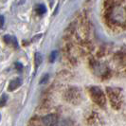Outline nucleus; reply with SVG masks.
I'll use <instances>...</instances> for the list:
<instances>
[{"label":"nucleus","mask_w":126,"mask_h":126,"mask_svg":"<svg viewBox=\"0 0 126 126\" xmlns=\"http://www.w3.org/2000/svg\"><path fill=\"white\" fill-rule=\"evenodd\" d=\"M41 36H42V34H38L37 36H35V37L32 39V42H35V41H36V40H38V39L41 37Z\"/></svg>","instance_id":"obj_13"},{"label":"nucleus","mask_w":126,"mask_h":126,"mask_svg":"<svg viewBox=\"0 0 126 126\" xmlns=\"http://www.w3.org/2000/svg\"><path fill=\"white\" fill-rule=\"evenodd\" d=\"M35 58H34V63H35V65L36 66H39L41 63H42V61H43V58H42V55L40 53H35Z\"/></svg>","instance_id":"obj_6"},{"label":"nucleus","mask_w":126,"mask_h":126,"mask_svg":"<svg viewBox=\"0 0 126 126\" xmlns=\"http://www.w3.org/2000/svg\"><path fill=\"white\" fill-rule=\"evenodd\" d=\"M4 41L6 42L8 45H12L13 47H18V44H17V40L16 38L12 36V35H5L4 36Z\"/></svg>","instance_id":"obj_4"},{"label":"nucleus","mask_w":126,"mask_h":126,"mask_svg":"<svg viewBox=\"0 0 126 126\" xmlns=\"http://www.w3.org/2000/svg\"><path fill=\"white\" fill-rule=\"evenodd\" d=\"M109 17L114 22L121 24L126 21V12L121 7H115L113 10H111L109 13Z\"/></svg>","instance_id":"obj_1"},{"label":"nucleus","mask_w":126,"mask_h":126,"mask_svg":"<svg viewBox=\"0 0 126 126\" xmlns=\"http://www.w3.org/2000/svg\"><path fill=\"white\" fill-rule=\"evenodd\" d=\"M3 26H4V17L0 15V28H2Z\"/></svg>","instance_id":"obj_12"},{"label":"nucleus","mask_w":126,"mask_h":126,"mask_svg":"<svg viewBox=\"0 0 126 126\" xmlns=\"http://www.w3.org/2000/svg\"><path fill=\"white\" fill-rule=\"evenodd\" d=\"M15 68L18 70V71H21V70L23 69V64L21 63H15Z\"/></svg>","instance_id":"obj_10"},{"label":"nucleus","mask_w":126,"mask_h":126,"mask_svg":"<svg viewBox=\"0 0 126 126\" xmlns=\"http://www.w3.org/2000/svg\"><path fill=\"white\" fill-rule=\"evenodd\" d=\"M0 119H1V115H0Z\"/></svg>","instance_id":"obj_14"},{"label":"nucleus","mask_w":126,"mask_h":126,"mask_svg":"<svg viewBox=\"0 0 126 126\" xmlns=\"http://www.w3.org/2000/svg\"><path fill=\"white\" fill-rule=\"evenodd\" d=\"M48 80V75L47 74V75H45L42 79H41V81H40V83H45V82H47Z\"/></svg>","instance_id":"obj_11"},{"label":"nucleus","mask_w":126,"mask_h":126,"mask_svg":"<svg viewBox=\"0 0 126 126\" xmlns=\"http://www.w3.org/2000/svg\"><path fill=\"white\" fill-rule=\"evenodd\" d=\"M91 95L94 100L99 105H103L105 103V98L101 89L99 87H92L91 88Z\"/></svg>","instance_id":"obj_2"},{"label":"nucleus","mask_w":126,"mask_h":126,"mask_svg":"<svg viewBox=\"0 0 126 126\" xmlns=\"http://www.w3.org/2000/svg\"><path fill=\"white\" fill-rule=\"evenodd\" d=\"M36 12H37L39 14H44L46 12H47V9H46V7L43 5V4H40V5H38L36 7Z\"/></svg>","instance_id":"obj_7"},{"label":"nucleus","mask_w":126,"mask_h":126,"mask_svg":"<svg viewBox=\"0 0 126 126\" xmlns=\"http://www.w3.org/2000/svg\"><path fill=\"white\" fill-rule=\"evenodd\" d=\"M43 123L45 126H57L58 125V118L53 114L47 115L43 118Z\"/></svg>","instance_id":"obj_3"},{"label":"nucleus","mask_w":126,"mask_h":126,"mask_svg":"<svg viewBox=\"0 0 126 126\" xmlns=\"http://www.w3.org/2000/svg\"><path fill=\"white\" fill-rule=\"evenodd\" d=\"M56 55H57V52H56V51H53V52H52V53L50 54V59H49V61H50L51 63L55 61V58H56Z\"/></svg>","instance_id":"obj_9"},{"label":"nucleus","mask_w":126,"mask_h":126,"mask_svg":"<svg viewBox=\"0 0 126 126\" xmlns=\"http://www.w3.org/2000/svg\"><path fill=\"white\" fill-rule=\"evenodd\" d=\"M7 101H8V96L6 94H3L0 98V107L5 106V104L7 103Z\"/></svg>","instance_id":"obj_8"},{"label":"nucleus","mask_w":126,"mask_h":126,"mask_svg":"<svg viewBox=\"0 0 126 126\" xmlns=\"http://www.w3.org/2000/svg\"><path fill=\"white\" fill-rule=\"evenodd\" d=\"M21 84H22V80L20 78L13 80L12 82H10V84H9V90L10 91H13V90H15L16 88H18Z\"/></svg>","instance_id":"obj_5"}]
</instances>
